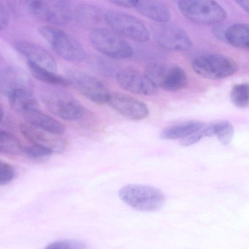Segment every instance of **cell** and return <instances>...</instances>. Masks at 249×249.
Masks as SVG:
<instances>
[{
	"label": "cell",
	"instance_id": "cell-1",
	"mask_svg": "<svg viewBox=\"0 0 249 249\" xmlns=\"http://www.w3.org/2000/svg\"><path fill=\"white\" fill-rule=\"evenodd\" d=\"M38 32L65 61L80 63L86 58V51L82 44L64 31L53 26L43 25L38 28Z\"/></svg>",
	"mask_w": 249,
	"mask_h": 249
},
{
	"label": "cell",
	"instance_id": "cell-2",
	"mask_svg": "<svg viewBox=\"0 0 249 249\" xmlns=\"http://www.w3.org/2000/svg\"><path fill=\"white\" fill-rule=\"evenodd\" d=\"M120 199L130 207L142 211L153 212L164 204L165 196L159 189L149 185L130 184L119 191Z\"/></svg>",
	"mask_w": 249,
	"mask_h": 249
},
{
	"label": "cell",
	"instance_id": "cell-3",
	"mask_svg": "<svg viewBox=\"0 0 249 249\" xmlns=\"http://www.w3.org/2000/svg\"><path fill=\"white\" fill-rule=\"evenodd\" d=\"M45 91L43 101L54 115L68 121L80 119L85 109L79 101L64 88L53 86Z\"/></svg>",
	"mask_w": 249,
	"mask_h": 249
},
{
	"label": "cell",
	"instance_id": "cell-4",
	"mask_svg": "<svg viewBox=\"0 0 249 249\" xmlns=\"http://www.w3.org/2000/svg\"><path fill=\"white\" fill-rule=\"evenodd\" d=\"M193 71L206 79L219 80L234 74L238 65L232 58L223 54L206 53L197 55L191 63Z\"/></svg>",
	"mask_w": 249,
	"mask_h": 249
},
{
	"label": "cell",
	"instance_id": "cell-5",
	"mask_svg": "<svg viewBox=\"0 0 249 249\" xmlns=\"http://www.w3.org/2000/svg\"><path fill=\"white\" fill-rule=\"evenodd\" d=\"M182 14L192 22L204 25L219 24L227 18L225 10L213 0H181L177 1Z\"/></svg>",
	"mask_w": 249,
	"mask_h": 249
},
{
	"label": "cell",
	"instance_id": "cell-6",
	"mask_svg": "<svg viewBox=\"0 0 249 249\" xmlns=\"http://www.w3.org/2000/svg\"><path fill=\"white\" fill-rule=\"evenodd\" d=\"M104 19L112 30L124 37L138 42H145L150 37V32L138 18L118 10L105 13Z\"/></svg>",
	"mask_w": 249,
	"mask_h": 249
},
{
	"label": "cell",
	"instance_id": "cell-7",
	"mask_svg": "<svg viewBox=\"0 0 249 249\" xmlns=\"http://www.w3.org/2000/svg\"><path fill=\"white\" fill-rule=\"evenodd\" d=\"M144 74L158 88L167 91L181 90L185 88L188 82L187 75L181 67L161 62L148 64Z\"/></svg>",
	"mask_w": 249,
	"mask_h": 249
},
{
	"label": "cell",
	"instance_id": "cell-8",
	"mask_svg": "<svg viewBox=\"0 0 249 249\" xmlns=\"http://www.w3.org/2000/svg\"><path fill=\"white\" fill-rule=\"evenodd\" d=\"M89 39L96 50L110 58H127L133 53L132 46L126 40L108 29L94 28L90 34Z\"/></svg>",
	"mask_w": 249,
	"mask_h": 249
},
{
	"label": "cell",
	"instance_id": "cell-9",
	"mask_svg": "<svg viewBox=\"0 0 249 249\" xmlns=\"http://www.w3.org/2000/svg\"><path fill=\"white\" fill-rule=\"evenodd\" d=\"M26 4L36 17L53 25L68 24L72 16L69 0H27Z\"/></svg>",
	"mask_w": 249,
	"mask_h": 249
},
{
	"label": "cell",
	"instance_id": "cell-10",
	"mask_svg": "<svg viewBox=\"0 0 249 249\" xmlns=\"http://www.w3.org/2000/svg\"><path fill=\"white\" fill-rule=\"evenodd\" d=\"M66 75L71 85L85 98L99 105L107 104L110 92L98 79L73 69L67 70Z\"/></svg>",
	"mask_w": 249,
	"mask_h": 249
},
{
	"label": "cell",
	"instance_id": "cell-11",
	"mask_svg": "<svg viewBox=\"0 0 249 249\" xmlns=\"http://www.w3.org/2000/svg\"><path fill=\"white\" fill-rule=\"evenodd\" d=\"M153 32L158 43L166 50L183 52L192 47V42L187 33L174 24L161 23L155 27Z\"/></svg>",
	"mask_w": 249,
	"mask_h": 249
},
{
	"label": "cell",
	"instance_id": "cell-12",
	"mask_svg": "<svg viewBox=\"0 0 249 249\" xmlns=\"http://www.w3.org/2000/svg\"><path fill=\"white\" fill-rule=\"evenodd\" d=\"M33 83L24 71L15 67L0 69V93L9 98L21 91L33 92Z\"/></svg>",
	"mask_w": 249,
	"mask_h": 249
},
{
	"label": "cell",
	"instance_id": "cell-13",
	"mask_svg": "<svg viewBox=\"0 0 249 249\" xmlns=\"http://www.w3.org/2000/svg\"><path fill=\"white\" fill-rule=\"evenodd\" d=\"M107 104L119 114L132 120L144 119L149 114L148 107L145 103L123 93H110Z\"/></svg>",
	"mask_w": 249,
	"mask_h": 249
},
{
	"label": "cell",
	"instance_id": "cell-14",
	"mask_svg": "<svg viewBox=\"0 0 249 249\" xmlns=\"http://www.w3.org/2000/svg\"><path fill=\"white\" fill-rule=\"evenodd\" d=\"M117 84L122 89L133 93L152 96L159 88L145 74L131 69L118 71L115 75Z\"/></svg>",
	"mask_w": 249,
	"mask_h": 249
},
{
	"label": "cell",
	"instance_id": "cell-15",
	"mask_svg": "<svg viewBox=\"0 0 249 249\" xmlns=\"http://www.w3.org/2000/svg\"><path fill=\"white\" fill-rule=\"evenodd\" d=\"M16 50L31 61L49 71L55 72L57 63L51 53L42 47L26 40L15 43Z\"/></svg>",
	"mask_w": 249,
	"mask_h": 249
},
{
	"label": "cell",
	"instance_id": "cell-16",
	"mask_svg": "<svg viewBox=\"0 0 249 249\" xmlns=\"http://www.w3.org/2000/svg\"><path fill=\"white\" fill-rule=\"evenodd\" d=\"M19 130L31 143L47 148L53 152H61L65 148V141L57 135L40 130L27 123L20 124Z\"/></svg>",
	"mask_w": 249,
	"mask_h": 249
},
{
	"label": "cell",
	"instance_id": "cell-17",
	"mask_svg": "<svg viewBox=\"0 0 249 249\" xmlns=\"http://www.w3.org/2000/svg\"><path fill=\"white\" fill-rule=\"evenodd\" d=\"M22 115L27 123L42 131L57 135L65 132V125L40 110L38 107L30 109Z\"/></svg>",
	"mask_w": 249,
	"mask_h": 249
},
{
	"label": "cell",
	"instance_id": "cell-18",
	"mask_svg": "<svg viewBox=\"0 0 249 249\" xmlns=\"http://www.w3.org/2000/svg\"><path fill=\"white\" fill-rule=\"evenodd\" d=\"M72 15L79 26L91 28L96 26L101 22L104 18L105 13L97 5L82 3L74 8Z\"/></svg>",
	"mask_w": 249,
	"mask_h": 249
},
{
	"label": "cell",
	"instance_id": "cell-19",
	"mask_svg": "<svg viewBox=\"0 0 249 249\" xmlns=\"http://www.w3.org/2000/svg\"><path fill=\"white\" fill-rule=\"evenodd\" d=\"M134 8L143 16L160 23L167 22L171 18L169 7L160 1L137 0Z\"/></svg>",
	"mask_w": 249,
	"mask_h": 249
},
{
	"label": "cell",
	"instance_id": "cell-20",
	"mask_svg": "<svg viewBox=\"0 0 249 249\" xmlns=\"http://www.w3.org/2000/svg\"><path fill=\"white\" fill-rule=\"evenodd\" d=\"M27 66L32 75L38 80L51 86L66 88L71 83L67 78L58 75L31 61H27Z\"/></svg>",
	"mask_w": 249,
	"mask_h": 249
},
{
	"label": "cell",
	"instance_id": "cell-21",
	"mask_svg": "<svg viewBox=\"0 0 249 249\" xmlns=\"http://www.w3.org/2000/svg\"><path fill=\"white\" fill-rule=\"evenodd\" d=\"M249 25L236 23L229 26L224 32V40L231 45L240 49H249Z\"/></svg>",
	"mask_w": 249,
	"mask_h": 249
},
{
	"label": "cell",
	"instance_id": "cell-22",
	"mask_svg": "<svg viewBox=\"0 0 249 249\" xmlns=\"http://www.w3.org/2000/svg\"><path fill=\"white\" fill-rule=\"evenodd\" d=\"M204 126L201 122L189 121L167 127L161 132L160 137L164 140L184 138Z\"/></svg>",
	"mask_w": 249,
	"mask_h": 249
},
{
	"label": "cell",
	"instance_id": "cell-23",
	"mask_svg": "<svg viewBox=\"0 0 249 249\" xmlns=\"http://www.w3.org/2000/svg\"><path fill=\"white\" fill-rule=\"evenodd\" d=\"M8 98L11 107L21 115L30 109L38 107L37 101L33 92H18Z\"/></svg>",
	"mask_w": 249,
	"mask_h": 249
},
{
	"label": "cell",
	"instance_id": "cell-24",
	"mask_svg": "<svg viewBox=\"0 0 249 249\" xmlns=\"http://www.w3.org/2000/svg\"><path fill=\"white\" fill-rule=\"evenodd\" d=\"M22 150L18 139L11 133L0 128V153L16 155Z\"/></svg>",
	"mask_w": 249,
	"mask_h": 249
},
{
	"label": "cell",
	"instance_id": "cell-25",
	"mask_svg": "<svg viewBox=\"0 0 249 249\" xmlns=\"http://www.w3.org/2000/svg\"><path fill=\"white\" fill-rule=\"evenodd\" d=\"M231 99L237 107L245 108L249 106V88L248 83L234 85L231 92Z\"/></svg>",
	"mask_w": 249,
	"mask_h": 249
},
{
	"label": "cell",
	"instance_id": "cell-26",
	"mask_svg": "<svg viewBox=\"0 0 249 249\" xmlns=\"http://www.w3.org/2000/svg\"><path fill=\"white\" fill-rule=\"evenodd\" d=\"M214 135L224 145H228L231 142L234 134V128L232 124L227 121L213 123Z\"/></svg>",
	"mask_w": 249,
	"mask_h": 249
},
{
	"label": "cell",
	"instance_id": "cell-27",
	"mask_svg": "<svg viewBox=\"0 0 249 249\" xmlns=\"http://www.w3.org/2000/svg\"><path fill=\"white\" fill-rule=\"evenodd\" d=\"M89 62L93 69L103 75L108 76L113 73L114 69L113 65L105 59L94 56L91 58Z\"/></svg>",
	"mask_w": 249,
	"mask_h": 249
},
{
	"label": "cell",
	"instance_id": "cell-28",
	"mask_svg": "<svg viewBox=\"0 0 249 249\" xmlns=\"http://www.w3.org/2000/svg\"><path fill=\"white\" fill-rule=\"evenodd\" d=\"M86 244L78 240H65L53 243L45 249H86Z\"/></svg>",
	"mask_w": 249,
	"mask_h": 249
},
{
	"label": "cell",
	"instance_id": "cell-29",
	"mask_svg": "<svg viewBox=\"0 0 249 249\" xmlns=\"http://www.w3.org/2000/svg\"><path fill=\"white\" fill-rule=\"evenodd\" d=\"M22 150L27 156L33 158H46L53 153L47 148L32 143L25 146Z\"/></svg>",
	"mask_w": 249,
	"mask_h": 249
},
{
	"label": "cell",
	"instance_id": "cell-30",
	"mask_svg": "<svg viewBox=\"0 0 249 249\" xmlns=\"http://www.w3.org/2000/svg\"><path fill=\"white\" fill-rule=\"evenodd\" d=\"M15 176V169L9 163L0 160V186L8 184Z\"/></svg>",
	"mask_w": 249,
	"mask_h": 249
},
{
	"label": "cell",
	"instance_id": "cell-31",
	"mask_svg": "<svg viewBox=\"0 0 249 249\" xmlns=\"http://www.w3.org/2000/svg\"><path fill=\"white\" fill-rule=\"evenodd\" d=\"M204 137H205V135L203 126L200 129L183 138L180 142V143L182 146H190L198 142Z\"/></svg>",
	"mask_w": 249,
	"mask_h": 249
},
{
	"label": "cell",
	"instance_id": "cell-32",
	"mask_svg": "<svg viewBox=\"0 0 249 249\" xmlns=\"http://www.w3.org/2000/svg\"><path fill=\"white\" fill-rule=\"evenodd\" d=\"M9 22V14L6 6L0 1V31L6 29Z\"/></svg>",
	"mask_w": 249,
	"mask_h": 249
},
{
	"label": "cell",
	"instance_id": "cell-33",
	"mask_svg": "<svg viewBox=\"0 0 249 249\" xmlns=\"http://www.w3.org/2000/svg\"><path fill=\"white\" fill-rule=\"evenodd\" d=\"M110 2L113 4L123 7L130 8L135 7L137 0H113Z\"/></svg>",
	"mask_w": 249,
	"mask_h": 249
},
{
	"label": "cell",
	"instance_id": "cell-34",
	"mask_svg": "<svg viewBox=\"0 0 249 249\" xmlns=\"http://www.w3.org/2000/svg\"><path fill=\"white\" fill-rule=\"evenodd\" d=\"M236 3L245 12H249V1L246 0H235Z\"/></svg>",
	"mask_w": 249,
	"mask_h": 249
},
{
	"label": "cell",
	"instance_id": "cell-35",
	"mask_svg": "<svg viewBox=\"0 0 249 249\" xmlns=\"http://www.w3.org/2000/svg\"><path fill=\"white\" fill-rule=\"evenodd\" d=\"M4 116L3 110L0 105V121L3 119Z\"/></svg>",
	"mask_w": 249,
	"mask_h": 249
}]
</instances>
